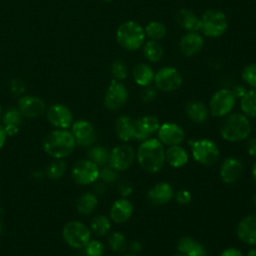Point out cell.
<instances>
[{"mask_svg": "<svg viewBox=\"0 0 256 256\" xmlns=\"http://www.w3.org/2000/svg\"><path fill=\"white\" fill-rule=\"evenodd\" d=\"M104 245L99 240H90L83 247V254L85 256H102L104 254Z\"/></svg>", "mask_w": 256, "mask_h": 256, "instance_id": "8d00e7d4", "label": "cell"}, {"mask_svg": "<svg viewBox=\"0 0 256 256\" xmlns=\"http://www.w3.org/2000/svg\"><path fill=\"white\" fill-rule=\"evenodd\" d=\"M99 166L89 159H81L73 165L71 177L79 185H88L99 178Z\"/></svg>", "mask_w": 256, "mask_h": 256, "instance_id": "9c48e42d", "label": "cell"}, {"mask_svg": "<svg viewBox=\"0 0 256 256\" xmlns=\"http://www.w3.org/2000/svg\"><path fill=\"white\" fill-rule=\"evenodd\" d=\"M242 79L251 87L256 88V64H248L242 70Z\"/></svg>", "mask_w": 256, "mask_h": 256, "instance_id": "ab89813d", "label": "cell"}, {"mask_svg": "<svg viewBox=\"0 0 256 256\" xmlns=\"http://www.w3.org/2000/svg\"><path fill=\"white\" fill-rule=\"evenodd\" d=\"M165 161L174 168L182 167L188 162V153L180 145L169 146L165 150Z\"/></svg>", "mask_w": 256, "mask_h": 256, "instance_id": "d4e9b609", "label": "cell"}, {"mask_svg": "<svg viewBox=\"0 0 256 256\" xmlns=\"http://www.w3.org/2000/svg\"><path fill=\"white\" fill-rule=\"evenodd\" d=\"M204 40L198 32H187L180 40L179 47L185 56H193L197 54L203 47Z\"/></svg>", "mask_w": 256, "mask_h": 256, "instance_id": "7402d4cb", "label": "cell"}, {"mask_svg": "<svg viewBox=\"0 0 256 256\" xmlns=\"http://www.w3.org/2000/svg\"><path fill=\"white\" fill-rule=\"evenodd\" d=\"M154 71L153 69L146 64H137L132 71V76L134 81L142 87L149 86L154 80Z\"/></svg>", "mask_w": 256, "mask_h": 256, "instance_id": "4316f807", "label": "cell"}, {"mask_svg": "<svg viewBox=\"0 0 256 256\" xmlns=\"http://www.w3.org/2000/svg\"><path fill=\"white\" fill-rule=\"evenodd\" d=\"M111 227V223L108 217L104 215H97L95 216L90 223V231L98 236L103 237L108 234Z\"/></svg>", "mask_w": 256, "mask_h": 256, "instance_id": "4dcf8cb0", "label": "cell"}, {"mask_svg": "<svg viewBox=\"0 0 256 256\" xmlns=\"http://www.w3.org/2000/svg\"><path fill=\"white\" fill-rule=\"evenodd\" d=\"M118 191H119L121 196L127 197L133 192V188H132V185L129 182L123 181L118 185Z\"/></svg>", "mask_w": 256, "mask_h": 256, "instance_id": "bcb514c9", "label": "cell"}, {"mask_svg": "<svg viewBox=\"0 0 256 256\" xmlns=\"http://www.w3.org/2000/svg\"><path fill=\"white\" fill-rule=\"evenodd\" d=\"M200 31L204 35L212 38L220 37L228 28V20L226 15L217 9H209L204 12L200 18Z\"/></svg>", "mask_w": 256, "mask_h": 256, "instance_id": "5b68a950", "label": "cell"}, {"mask_svg": "<svg viewBox=\"0 0 256 256\" xmlns=\"http://www.w3.org/2000/svg\"><path fill=\"white\" fill-rule=\"evenodd\" d=\"M71 133L75 139L76 145L81 147H90L97 138L93 125L86 120H77L71 125Z\"/></svg>", "mask_w": 256, "mask_h": 256, "instance_id": "4fadbf2b", "label": "cell"}, {"mask_svg": "<svg viewBox=\"0 0 256 256\" xmlns=\"http://www.w3.org/2000/svg\"><path fill=\"white\" fill-rule=\"evenodd\" d=\"M185 256H207V251L201 243L195 241Z\"/></svg>", "mask_w": 256, "mask_h": 256, "instance_id": "7bdbcfd3", "label": "cell"}, {"mask_svg": "<svg viewBox=\"0 0 256 256\" xmlns=\"http://www.w3.org/2000/svg\"><path fill=\"white\" fill-rule=\"evenodd\" d=\"M185 112L187 117L194 123H204L209 115V110L206 105L200 101L192 100L186 104Z\"/></svg>", "mask_w": 256, "mask_h": 256, "instance_id": "cb8c5ba5", "label": "cell"}, {"mask_svg": "<svg viewBox=\"0 0 256 256\" xmlns=\"http://www.w3.org/2000/svg\"><path fill=\"white\" fill-rule=\"evenodd\" d=\"M6 138H7V134H6V132H5L4 126L0 124V149L4 146L5 141H6Z\"/></svg>", "mask_w": 256, "mask_h": 256, "instance_id": "f907efd6", "label": "cell"}, {"mask_svg": "<svg viewBox=\"0 0 256 256\" xmlns=\"http://www.w3.org/2000/svg\"><path fill=\"white\" fill-rule=\"evenodd\" d=\"M157 136H158V140L163 145L173 146V145H180L184 141L185 132L176 123L166 122L160 125L157 131Z\"/></svg>", "mask_w": 256, "mask_h": 256, "instance_id": "2e32d148", "label": "cell"}, {"mask_svg": "<svg viewBox=\"0 0 256 256\" xmlns=\"http://www.w3.org/2000/svg\"><path fill=\"white\" fill-rule=\"evenodd\" d=\"M62 237L70 247L81 249L91 240V231L80 221H70L64 226Z\"/></svg>", "mask_w": 256, "mask_h": 256, "instance_id": "52a82bcc", "label": "cell"}, {"mask_svg": "<svg viewBox=\"0 0 256 256\" xmlns=\"http://www.w3.org/2000/svg\"><path fill=\"white\" fill-rule=\"evenodd\" d=\"M144 32L151 40L158 41L166 35V27L162 22L151 21L145 27Z\"/></svg>", "mask_w": 256, "mask_h": 256, "instance_id": "836d02e7", "label": "cell"}, {"mask_svg": "<svg viewBox=\"0 0 256 256\" xmlns=\"http://www.w3.org/2000/svg\"><path fill=\"white\" fill-rule=\"evenodd\" d=\"M111 73L115 80H118V81L124 80L128 74V69L126 64L120 60L114 61L111 67Z\"/></svg>", "mask_w": 256, "mask_h": 256, "instance_id": "f35d334b", "label": "cell"}, {"mask_svg": "<svg viewBox=\"0 0 256 256\" xmlns=\"http://www.w3.org/2000/svg\"><path fill=\"white\" fill-rule=\"evenodd\" d=\"M134 120L127 115H120L115 121V133L123 142H128L134 137Z\"/></svg>", "mask_w": 256, "mask_h": 256, "instance_id": "603a6c76", "label": "cell"}, {"mask_svg": "<svg viewBox=\"0 0 256 256\" xmlns=\"http://www.w3.org/2000/svg\"><path fill=\"white\" fill-rule=\"evenodd\" d=\"M128 100V91L123 83L113 79L104 96V105L108 110L117 111L122 108Z\"/></svg>", "mask_w": 256, "mask_h": 256, "instance_id": "8fae6325", "label": "cell"}, {"mask_svg": "<svg viewBox=\"0 0 256 256\" xmlns=\"http://www.w3.org/2000/svg\"><path fill=\"white\" fill-rule=\"evenodd\" d=\"M123 256H136L135 254H132V253H129V254H125V255H123Z\"/></svg>", "mask_w": 256, "mask_h": 256, "instance_id": "680465c9", "label": "cell"}, {"mask_svg": "<svg viewBox=\"0 0 256 256\" xmlns=\"http://www.w3.org/2000/svg\"><path fill=\"white\" fill-rule=\"evenodd\" d=\"M2 231H3V223H2V220L0 219V234L2 233Z\"/></svg>", "mask_w": 256, "mask_h": 256, "instance_id": "9f6ffc18", "label": "cell"}, {"mask_svg": "<svg viewBox=\"0 0 256 256\" xmlns=\"http://www.w3.org/2000/svg\"><path fill=\"white\" fill-rule=\"evenodd\" d=\"M109 154H110V151L106 147L96 145V146H91L89 148L87 152V157L90 161H92L99 167H102L108 163Z\"/></svg>", "mask_w": 256, "mask_h": 256, "instance_id": "f546056e", "label": "cell"}, {"mask_svg": "<svg viewBox=\"0 0 256 256\" xmlns=\"http://www.w3.org/2000/svg\"><path fill=\"white\" fill-rule=\"evenodd\" d=\"M10 90L14 96H19L25 91V83L18 78H15L10 83Z\"/></svg>", "mask_w": 256, "mask_h": 256, "instance_id": "b9f144b4", "label": "cell"}, {"mask_svg": "<svg viewBox=\"0 0 256 256\" xmlns=\"http://www.w3.org/2000/svg\"><path fill=\"white\" fill-rule=\"evenodd\" d=\"M253 203H254V205H255V207H256V193H255L254 196H253Z\"/></svg>", "mask_w": 256, "mask_h": 256, "instance_id": "6f0895ef", "label": "cell"}, {"mask_svg": "<svg viewBox=\"0 0 256 256\" xmlns=\"http://www.w3.org/2000/svg\"><path fill=\"white\" fill-rule=\"evenodd\" d=\"M174 197H175L176 202L178 204H180V205H187V204H189L190 201H191V198H192L190 192H188L187 190H180V191H178L174 195Z\"/></svg>", "mask_w": 256, "mask_h": 256, "instance_id": "ee69618b", "label": "cell"}, {"mask_svg": "<svg viewBox=\"0 0 256 256\" xmlns=\"http://www.w3.org/2000/svg\"><path fill=\"white\" fill-rule=\"evenodd\" d=\"M174 197L172 186L167 182H159L153 185L147 192L146 198L153 205H164Z\"/></svg>", "mask_w": 256, "mask_h": 256, "instance_id": "d6986e66", "label": "cell"}, {"mask_svg": "<svg viewBox=\"0 0 256 256\" xmlns=\"http://www.w3.org/2000/svg\"><path fill=\"white\" fill-rule=\"evenodd\" d=\"M18 110L26 118H38L46 111V104L40 97L25 95L18 101Z\"/></svg>", "mask_w": 256, "mask_h": 256, "instance_id": "9a60e30c", "label": "cell"}, {"mask_svg": "<svg viewBox=\"0 0 256 256\" xmlns=\"http://www.w3.org/2000/svg\"><path fill=\"white\" fill-rule=\"evenodd\" d=\"M22 114L18 108H10L3 115V126L4 127H17L19 128L22 122Z\"/></svg>", "mask_w": 256, "mask_h": 256, "instance_id": "d590c367", "label": "cell"}, {"mask_svg": "<svg viewBox=\"0 0 256 256\" xmlns=\"http://www.w3.org/2000/svg\"><path fill=\"white\" fill-rule=\"evenodd\" d=\"M232 92L235 95V97H242L246 93V90L242 86H236Z\"/></svg>", "mask_w": 256, "mask_h": 256, "instance_id": "816d5d0a", "label": "cell"}, {"mask_svg": "<svg viewBox=\"0 0 256 256\" xmlns=\"http://www.w3.org/2000/svg\"><path fill=\"white\" fill-rule=\"evenodd\" d=\"M94 191H95L96 193H98V194H102L103 192H105V191H106V186H105L104 182H101V183L96 184L95 187H94Z\"/></svg>", "mask_w": 256, "mask_h": 256, "instance_id": "f5cc1de1", "label": "cell"}, {"mask_svg": "<svg viewBox=\"0 0 256 256\" xmlns=\"http://www.w3.org/2000/svg\"><path fill=\"white\" fill-rule=\"evenodd\" d=\"M189 144L191 146L192 156L198 163L204 166H212L218 161L219 149L212 140L208 138H201L191 140Z\"/></svg>", "mask_w": 256, "mask_h": 256, "instance_id": "8992f818", "label": "cell"}, {"mask_svg": "<svg viewBox=\"0 0 256 256\" xmlns=\"http://www.w3.org/2000/svg\"><path fill=\"white\" fill-rule=\"evenodd\" d=\"M243 172V165L240 160L234 157L224 159L220 166V177L226 184L236 183Z\"/></svg>", "mask_w": 256, "mask_h": 256, "instance_id": "ac0fdd59", "label": "cell"}, {"mask_svg": "<svg viewBox=\"0 0 256 256\" xmlns=\"http://www.w3.org/2000/svg\"><path fill=\"white\" fill-rule=\"evenodd\" d=\"M66 169H67L66 163L61 159H57L51 162L50 165L47 167L46 174L48 178H50L51 180H57V179H60L65 174Z\"/></svg>", "mask_w": 256, "mask_h": 256, "instance_id": "e575fe53", "label": "cell"}, {"mask_svg": "<svg viewBox=\"0 0 256 256\" xmlns=\"http://www.w3.org/2000/svg\"><path fill=\"white\" fill-rule=\"evenodd\" d=\"M133 204L126 198H120L113 202L110 208V218L115 223H124L133 214Z\"/></svg>", "mask_w": 256, "mask_h": 256, "instance_id": "44dd1931", "label": "cell"}, {"mask_svg": "<svg viewBox=\"0 0 256 256\" xmlns=\"http://www.w3.org/2000/svg\"><path fill=\"white\" fill-rule=\"evenodd\" d=\"M134 139L138 141H145L150 138L152 134L158 131L160 127L159 120L154 115H145L134 120Z\"/></svg>", "mask_w": 256, "mask_h": 256, "instance_id": "e0dca14e", "label": "cell"}, {"mask_svg": "<svg viewBox=\"0 0 256 256\" xmlns=\"http://www.w3.org/2000/svg\"><path fill=\"white\" fill-rule=\"evenodd\" d=\"M194 242H195V240L193 238H191L190 236H184V237L180 238V240L178 241L177 250L179 251V253L186 255L187 252L192 247V245L194 244Z\"/></svg>", "mask_w": 256, "mask_h": 256, "instance_id": "60d3db41", "label": "cell"}, {"mask_svg": "<svg viewBox=\"0 0 256 256\" xmlns=\"http://www.w3.org/2000/svg\"><path fill=\"white\" fill-rule=\"evenodd\" d=\"M140 167L148 173L159 172L165 163V150L163 144L155 138L141 142L136 154Z\"/></svg>", "mask_w": 256, "mask_h": 256, "instance_id": "6da1fadb", "label": "cell"}, {"mask_svg": "<svg viewBox=\"0 0 256 256\" xmlns=\"http://www.w3.org/2000/svg\"><path fill=\"white\" fill-rule=\"evenodd\" d=\"M240 107L246 116L256 118V88H252L241 97Z\"/></svg>", "mask_w": 256, "mask_h": 256, "instance_id": "f1b7e54d", "label": "cell"}, {"mask_svg": "<svg viewBox=\"0 0 256 256\" xmlns=\"http://www.w3.org/2000/svg\"><path fill=\"white\" fill-rule=\"evenodd\" d=\"M143 54L150 62H158L161 60L164 54L162 45L156 40H150L145 43L143 48Z\"/></svg>", "mask_w": 256, "mask_h": 256, "instance_id": "1f68e13d", "label": "cell"}, {"mask_svg": "<svg viewBox=\"0 0 256 256\" xmlns=\"http://www.w3.org/2000/svg\"><path fill=\"white\" fill-rule=\"evenodd\" d=\"M172 256H185V255H183V254H181V253H178V254H174V255H172Z\"/></svg>", "mask_w": 256, "mask_h": 256, "instance_id": "91938a15", "label": "cell"}, {"mask_svg": "<svg viewBox=\"0 0 256 256\" xmlns=\"http://www.w3.org/2000/svg\"><path fill=\"white\" fill-rule=\"evenodd\" d=\"M246 256H256V248L251 249V250L246 254Z\"/></svg>", "mask_w": 256, "mask_h": 256, "instance_id": "11a10c76", "label": "cell"}, {"mask_svg": "<svg viewBox=\"0 0 256 256\" xmlns=\"http://www.w3.org/2000/svg\"><path fill=\"white\" fill-rule=\"evenodd\" d=\"M251 124L248 117L242 113L228 114L220 124L221 137L228 142H239L249 137Z\"/></svg>", "mask_w": 256, "mask_h": 256, "instance_id": "3957f363", "label": "cell"}, {"mask_svg": "<svg viewBox=\"0 0 256 256\" xmlns=\"http://www.w3.org/2000/svg\"><path fill=\"white\" fill-rule=\"evenodd\" d=\"M145 36L144 29L135 21L122 23L116 32V39L119 45L130 51L140 48L145 40Z\"/></svg>", "mask_w": 256, "mask_h": 256, "instance_id": "277c9868", "label": "cell"}, {"mask_svg": "<svg viewBox=\"0 0 256 256\" xmlns=\"http://www.w3.org/2000/svg\"><path fill=\"white\" fill-rule=\"evenodd\" d=\"M236 97L229 89H220L216 91L210 99L209 109L213 116H227L235 106Z\"/></svg>", "mask_w": 256, "mask_h": 256, "instance_id": "ba28073f", "label": "cell"}, {"mask_svg": "<svg viewBox=\"0 0 256 256\" xmlns=\"http://www.w3.org/2000/svg\"><path fill=\"white\" fill-rule=\"evenodd\" d=\"M247 151L250 156L256 158V138L255 137L249 139L247 143Z\"/></svg>", "mask_w": 256, "mask_h": 256, "instance_id": "7dc6e473", "label": "cell"}, {"mask_svg": "<svg viewBox=\"0 0 256 256\" xmlns=\"http://www.w3.org/2000/svg\"><path fill=\"white\" fill-rule=\"evenodd\" d=\"M75 139L67 129H56L48 132L42 139V148L49 156L62 159L69 156L75 149Z\"/></svg>", "mask_w": 256, "mask_h": 256, "instance_id": "7a4b0ae2", "label": "cell"}, {"mask_svg": "<svg viewBox=\"0 0 256 256\" xmlns=\"http://www.w3.org/2000/svg\"><path fill=\"white\" fill-rule=\"evenodd\" d=\"M108 245L112 251L117 253H122L128 248V243L124 234L118 231L110 234L108 238Z\"/></svg>", "mask_w": 256, "mask_h": 256, "instance_id": "d6a6232c", "label": "cell"}, {"mask_svg": "<svg viewBox=\"0 0 256 256\" xmlns=\"http://www.w3.org/2000/svg\"><path fill=\"white\" fill-rule=\"evenodd\" d=\"M156 96H157V90L151 86H146L141 94V97L145 102H150L154 100Z\"/></svg>", "mask_w": 256, "mask_h": 256, "instance_id": "f6af8a7d", "label": "cell"}, {"mask_svg": "<svg viewBox=\"0 0 256 256\" xmlns=\"http://www.w3.org/2000/svg\"><path fill=\"white\" fill-rule=\"evenodd\" d=\"M128 248H129V250H130V252H131L132 254H136V253H138V252L142 249V246H141V244H140L139 242L134 241V242H132V243L129 244Z\"/></svg>", "mask_w": 256, "mask_h": 256, "instance_id": "681fc988", "label": "cell"}, {"mask_svg": "<svg viewBox=\"0 0 256 256\" xmlns=\"http://www.w3.org/2000/svg\"><path fill=\"white\" fill-rule=\"evenodd\" d=\"M154 83L158 90L173 92L178 90L183 82L180 72L173 67H164L154 75Z\"/></svg>", "mask_w": 256, "mask_h": 256, "instance_id": "30bf717a", "label": "cell"}, {"mask_svg": "<svg viewBox=\"0 0 256 256\" xmlns=\"http://www.w3.org/2000/svg\"><path fill=\"white\" fill-rule=\"evenodd\" d=\"M220 256H243V254L237 248H227L221 252Z\"/></svg>", "mask_w": 256, "mask_h": 256, "instance_id": "c3c4849f", "label": "cell"}, {"mask_svg": "<svg viewBox=\"0 0 256 256\" xmlns=\"http://www.w3.org/2000/svg\"><path fill=\"white\" fill-rule=\"evenodd\" d=\"M236 233L245 244L256 246V215H248L240 220Z\"/></svg>", "mask_w": 256, "mask_h": 256, "instance_id": "ffe728a7", "label": "cell"}, {"mask_svg": "<svg viewBox=\"0 0 256 256\" xmlns=\"http://www.w3.org/2000/svg\"><path fill=\"white\" fill-rule=\"evenodd\" d=\"M118 171L112 168L111 166L104 165L99 170V178L104 183H114L118 179L119 175L117 173Z\"/></svg>", "mask_w": 256, "mask_h": 256, "instance_id": "74e56055", "label": "cell"}, {"mask_svg": "<svg viewBox=\"0 0 256 256\" xmlns=\"http://www.w3.org/2000/svg\"><path fill=\"white\" fill-rule=\"evenodd\" d=\"M98 205V199L95 194L90 192H85L77 198L76 209L81 215L91 214Z\"/></svg>", "mask_w": 256, "mask_h": 256, "instance_id": "83f0119b", "label": "cell"}, {"mask_svg": "<svg viewBox=\"0 0 256 256\" xmlns=\"http://www.w3.org/2000/svg\"><path fill=\"white\" fill-rule=\"evenodd\" d=\"M46 115L51 125L58 129H68L73 123V114L71 110L60 103L51 105L48 108Z\"/></svg>", "mask_w": 256, "mask_h": 256, "instance_id": "5bb4252c", "label": "cell"}, {"mask_svg": "<svg viewBox=\"0 0 256 256\" xmlns=\"http://www.w3.org/2000/svg\"><path fill=\"white\" fill-rule=\"evenodd\" d=\"M0 113H1V105H0Z\"/></svg>", "mask_w": 256, "mask_h": 256, "instance_id": "6125c7cd", "label": "cell"}, {"mask_svg": "<svg viewBox=\"0 0 256 256\" xmlns=\"http://www.w3.org/2000/svg\"><path fill=\"white\" fill-rule=\"evenodd\" d=\"M102 1H105V2H110V1H112V0H102Z\"/></svg>", "mask_w": 256, "mask_h": 256, "instance_id": "94428289", "label": "cell"}, {"mask_svg": "<svg viewBox=\"0 0 256 256\" xmlns=\"http://www.w3.org/2000/svg\"><path fill=\"white\" fill-rule=\"evenodd\" d=\"M177 23L188 32H197L201 28L200 18L197 17L192 11L181 9L176 14Z\"/></svg>", "mask_w": 256, "mask_h": 256, "instance_id": "484cf974", "label": "cell"}, {"mask_svg": "<svg viewBox=\"0 0 256 256\" xmlns=\"http://www.w3.org/2000/svg\"><path fill=\"white\" fill-rule=\"evenodd\" d=\"M135 157V152L131 146L127 144L118 145L110 151L108 165L117 171H123L133 164Z\"/></svg>", "mask_w": 256, "mask_h": 256, "instance_id": "7c38bea8", "label": "cell"}, {"mask_svg": "<svg viewBox=\"0 0 256 256\" xmlns=\"http://www.w3.org/2000/svg\"><path fill=\"white\" fill-rule=\"evenodd\" d=\"M252 176H253L254 181L256 182V162L254 163V165H253V167H252Z\"/></svg>", "mask_w": 256, "mask_h": 256, "instance_id": "db71d44e", "label": "cell"}]
</instances>
